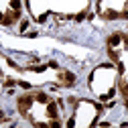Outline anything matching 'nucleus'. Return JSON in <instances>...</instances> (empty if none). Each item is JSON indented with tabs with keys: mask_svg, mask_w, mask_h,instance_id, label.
I'll return each instance as SVG.
<instances>
[{
	"mask_svg": "<svg viewBox=\"0 0 128 128\" xmlns=\"http://www.w3.org/2000/svg\"><path fill=\"white\" fill-rule=\"evenodd\" d=\"M61 79L65 82V86H71V84L75 82V75H73V73H69V71H65V73H61Z\"/></svg>",
	"mask_w": 128,
	"mask_h": 128,
	"instance_id": "1",
	"label": "nucleus"
}]
</instances>
